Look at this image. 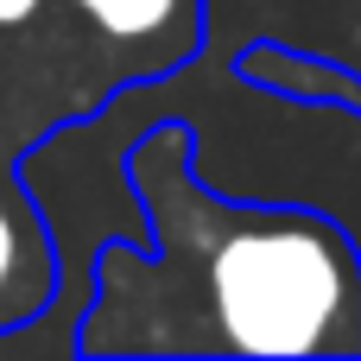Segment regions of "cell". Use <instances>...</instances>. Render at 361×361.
<instances>
[{"label": "cell", "instance_id": "6da1fadb", "mask_svg": "<svg viewBox=\"0 0 361 361\" xmlns=\"http://www.w3.org/2000/svg\"><path fill=\"white\" fill-rule=\"evenodd\" d=\"M121 165L146 241L95 247L76 355H361V247L336 216L209 190L190 121H152Z\"/></svg>", "mask_w": 361, "mask_h": 361}, {"label": "cell", "instance_id": "7a4b0ae2", "mask_svg": "<svg viewBox=\"0 0 361 361\" xmlns=\"http://www.w3.org/2000/svg\"><path fill=\"white\" fill-rule=\"evenodd\" d=\"M121 89L63 25L57 0H0V146L32 159L63 127L102 114Z\"/></svg>", "mask_w": 361, "mask_h": 361}, {"label": "cell", "instance_id": "3957f363", "mask_svg": "<svg viewBox=\"0 0 361 361\" xmlns=\"http://www.w3.org/2000/svg\"><path fill=\"white\" fill-rule=\"evenodd\" d=\"M57 13L121 95L203 51V0H57Z\"/></svg>", "mask_w": 361, "mask_h": 361}, {"label": "cell", "instance_id": "277c9868", "mask_svg": "<svg viewBox=\"0 0 361 361\" xmlns=\"http://www.w3.org/2000/svg\"><path fill=\"white\" fill-rule=\"evenodd\" d=\"M57 298V241L25 178V159L0 146V336L38 324Z\"/></svg>", "mask_w": 361, "mask_h": 361}, {"label": "cell", "instance_id": "5b68a950", "mask_svg": "<svg viewBox=\"0 0 361 361\" xmlns=\"http://www.w3.org/2000/svg\"><path fill=\"white\" fill-rule=\"evenodd\" d=\"M235 76L273 102H292V108H336L361 121V70L343 57H324V51H305V44H286V38H254L235 51Z\"/></svg>", "mask_w": 361, "mask_h": 361}]
</instances>
